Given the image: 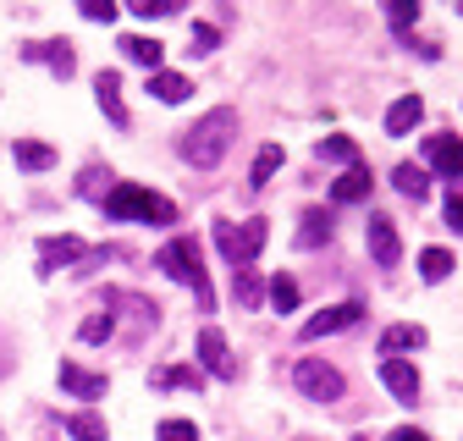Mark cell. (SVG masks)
Returning <instances> with one entry per match:
<instances>
[{"label":"cell","mask_w":463,"mask_h":441,"mask_svg":"<svg viewBox=\"0 0 463 441\" xmlns=\"http://www.w3.org/2000/svg\"><path fill=\"white\" fill-rule=\"evenodd\" d=\"M232 138H238V110L215 105V110H204V117L188 127V138H183V160H188V165H199V172H210V165H221V160H226Z\"/></svg>","instance_id":"obj_1"},{"label":"cell","mask_w":463,"mask_h":441,"mask_svg":"<svg viewBox=\"0 0 463 441\" xmlns=\"http://www.w3.org/2000/svg\"><path fill=\"white\" fill-rule=\"evenodd\" d=\"M105 215H110V220H144V227H171V220H177V204H171L165 193L116 183V188L105 193Z\"/></svg>","instance_id":"obj_2"},{"label":"cell","mask_w":463,"mask_h":441,"mask_svg":"<svg viewBox=\"0 0 463 441\" xmlns=\"http://www.w3.org/2000/svg\"><path fill=\"white\" fill-rule=\"evenodd\" d=\"M155 265L171 276V282L194 287L199 309H210V304H215V298H210V276H204V265H199V243H194V238H171V243L155 254Z\"/></svg>","instance_id":"obj_3"},{"label":"cell","mask_w":463,"mask_h":441,"mask_svg":"<svg viewBox=\"0 0 463 441\" xmlns=\"http://www.w3.org/2000/svg\"><path fill=\"white\" fill-rule=\"evenodd\" d=\"M265 238H270L265 220H243V227H232V220H215V249L226 254V265H232V270H249V265L260 259Z\"/></svg>","instance_id":"obj_4"},{"label":"cell","mask_w":463,"mask_h":441,"mask_svg":"<svg viewBox=\"0 0 463 441\" xmlns=\"http://www.w3.org/2000/svg\"><path fill=\"white\" fill-rule=\"evenodd\" d=\"M293 380H298V392H304V398H315V403H336V398L347 392L342 370H336V364H326V359H298Z\"/></svg>","instance_id":"obj_5"},{"label":"cell","mask_w":463,"mask_h":441,"mask_svg":"<svg viewBox=\"0 0 463 441\" xmlns=\"http://www.w3.org/2000/svg\"><path fill=\"white\" fill-rule=\"evenodd\" d=\"M359 314H364V304H336V309H320V314H309L304 320V342H320V337H336V331H347V325H359Z\"/></svg>","instance_id":"obj_6"},{"label":"cell","mask_w":463,"mask_h":441,"mask_svg":"<svg viewBox=\"0 0 463 441\" xmlns=\"http://www.w3.org/2000/svg\"><path fill=\"white\" fill-rule=\"evenodd\" d=\"M364 243H370V259L386 265V270L402 259V238H397V227H392V215H370V220H364Z\"/></svg>","instance_id":"obj_7"},{"label":"cell","mask_w":463,"mask_h":441,"mask_svg":"<svg viewBox=\"0 0 463 441\" xmlns=\"http://www.w3.org/2000/svg\"><path fill=\"white\" fill-rule=\"evenodd\" d=\"M381 386H386L397 403H414L420 398V370L409 359H381Z\"/></svg>","instance_id":"obj_8"},{"label":"cell","mask_w":463,"mask_h":441,"mask_svg":"<svg viewBox=\"0 0 463 441\" xmlns=\"http://www.w3.org/2000/svg\"><path fill=\"white\" fill-rule=\"evenodd\" d=\"M199 364H204L215 380H232V375H238V364H232V353H226V337H221L215 325L199 331Z\"/></svg>","instance_id":"obj_9"},{"label":"cell","mask_w":463,"mask_h":441,"mask_svg":"<svg viewBox=\"0 0 463 441\" xmlns=\"http://www.w3.org/2000/svg\"><path fill=\"white\" fill-rule=\"evenodd\" d=\"M89 249H83V238H39V276H50V270H61V265H72V259H83Z\"/></svg>","instance_id":"obj_10"},{"label":"cell","mask_w":463,"mask_h":441,"mask_svg":"<svg viewBox=\"0 0 463 441\" xmlns=\"http://www.w3.org/2000/svg\"><path fill=\"white\" fill-rule=\"evenodd\" d=\"M425 160H430V172H441V177H463V144L447 138V133L425 138Z\"/></svg>","instance_id":"obj_11"},{"label":"cell","mask_w":463,"mask_h":441,"mask_svg":"<svg viewBox=\"0 0 463 441\" xmlns=\"http://www.w3.org/2000/svg\"><path fill=\"white\" fill-rule=\"evenodd\" d=\"M23 55H28V61H44L55 78H72V67H78V55H72V44H67V39H50V44H23Z\"/></svg>","instance_id":"obj_12"},{"label":"cell","mask_w":463,"mask_h":441,"mask_svg":"<svg viewBox=\"0 0 463 441\" xmlns=\"http://www.w3.org/2000/svg\"><path fill=\"white\" fill-rule=\"evenodd\" d=\"M94 99H99V110L116 122V127H128V105H122V78L116 72H99L94 78Z\"/></svg>","instance_id":"obj_13"},{"label":"cell","mask_w":463,"mask_h":441,"mask_svg":"<svg viewBox=\"0 0 463 441\" xmlns=\"http://www.w3.org/2000/svg\"><path fill=\"white\" fill-rule=\"evenodd\" d=\"M61 392H72V398H105V375H89V370H78L72 359H61Z\"/></svg>","instance_id":"obj_14"},{"label":"cell","mask_w":463,"mask_h":441,"mask_svg":"<svg viewBox=\"0 0 463 441\" xmlns=\"http://www.w3.org/2000/svg\"><path fill=\"white\" fill-rule=\"evenodd\" d=\"M409 348H425V325L402 320V325H386V331H381V353H386V359L409 353Z\"/></svg>","instance_id":"obj_15"},{"label":"cell","mask_w":463,"mask_h":441,"mask_svg":"<svg viewBox=\"0 0 463 441\" xmlns=\"http://www.w3.org/2000/svg\"><path fill=\"white\" fill-rule=\"evenodd\" d=\"M420 117H425V99H420V94H402V99L386 110V133H392V138H402Z\"/></svg>","instance_id":"obj_16"},{"label":"cell","mask_w":463,"mask_h":441,"mask_svg":"<svg viewBox=\"0 0 463 441\" xmlns=\"http://www.w3.org/2000/svg\"><path fill=\"white\" fill-rule=\"evenodd\" d=\"M122 55H128V61H138V67H149V72H160L165 44H160V39H144V33H128V39H122Z\"/></svg>","instance_id":"obj_17"},{"label":"cell","mask_w":463,"mask_h":441,"mask_svg":"<svg viewBox=\"0 0 463 441\" xmlns=\"http://www.w3.org/2000/svg\"><path fill=\"white\" fill-rule=\"evenodd\" d=\"M149 94H155L160 105H183V99H188V78L160 67V72H149Z\"/></svg>","instance_id":"obj_18"},{"label":"cell","mask_w":463,"mask_h":441,"mask_svg":"<svg viewBox=\"0 0 463 441\" xmlns=\"http://www.w3.org/2000/svg\"><path fill=\"white\" fill-rule=\"evenodd\" d=\"M12 155H17L23 172H50V165H55V149H50V144H39V138H17V144H12Z\"/></svg>","instance_id":"obj_19"},{"label":"cell","mask_w":463,"mask_h":441,"mask_svg":"<svg viewBox=\"0 0 463 441\" xmlns=\"http://www.w3.org/2000/svg\"><path fill=\"white\" fill-rule=\"evenodd\" d=\"M331 199H336V204H364V199H370V172H364V165H354L347 177H336Z\"/></svg>","instance_id":"obj_20"},{"label":"cell","mask_w":463,"mask_h":441,"mask_svg":"<svg viewBox=\"0 0 463 441\" xmlns=\"http://www.w3.org/2000/svg\"><path fill=\"white\" fill-rule=\"evenodd\" d=\"M232 293H238V304L243 309H260L265 304V282H260V270L249 265V270H232Z\"/></svg>","instance_id":"obj_21"},{"label":"cell","mask_w":463,"mask_h":441,"mask_svg":"<svg viewBox=\"0 0 463 441\" xmlns=\"http://www.w3.org/2000/svg\"><path fill=\"white\" fill-rule=\"evenodd\" d=\"M320 243H331V215H326V210H304L298 249H320Z\"/></svg>","instance_id":"obj_22"},{"label":"cell","mask_w":463,"mask_h":441,"mask_svg":"<svg viewBox=\"0 0 463 441\" xmlns=\"http://www.w3.org/2000/svg\"><path fill=\"white\" fill-rule=\"evenodd\" d=\"M392 188H397L402 199H425V193H430V177L420 172V165H397V172H392Z\"/></svg>","instance_id":"obj_23"},{"label":"cell","mask_w":463,"mask_h":441,"mask_svg":"<svg viewBox=\"0 0 463 441\" xmlns=\"http://www.w3.org/2000/svg\"><path fill=\"white\" fill-rule=\"evenodd\" d=\"M265 298H270L276 314H293L298 309V282H293V276H276V282L265 287Z\"/></svg>","instance_id":"obj_24"},{"label":"cell","mask_w":463,"mask_h":441,"mask_svg":"<svg viewBox=\"0 0 463 441\" xmlns=\"http://www.w3.org/2000/svg\"><path fill=\"white\" fill-rule=\"evenodd\" d=\"M276 165H281V144H265V149L254 155V172H249V188H265V183L276 177Z\"/></svg>","instance_id":"obj_25"},{"label":"cell","mask_w":463,"mask_h":441,"mask_svg":"<svg viewBox=\"0 0 463 441\" xmlns=\"http://www.w3.org/2000/svg\"><path fill=\"white\" fill-rule=\"evenodd\" d=\"M420 276H425V282H447V276H452V254L447 249H425L420 254Z\"/></svg>","instance_id":"obj_26"},{"label":"cell","mask_w":463,"mask_h":441,"mask_svg":"<svg viewBox=\"0 0 463 441\" xmlns=\"http://www.w3.org/2000/svg\"><path fill=\"white\" fill-rule=\"evenodd\" d=\"M320 155H326V160H342L347 172H354V165H359V144H354V138H342V133H331V138L320 144Z\"/></svg>","instance_id":"obj_27"},{"label":"cell","mask_w":463,"mask_h":441,"mask_svg":"<svg viewBox=\"0 0 463 441\" xmlns=\"http://www.w3.org/2000/svg\"><path fill=\"white\" fill-rule=\"evenodd\" d=\"M67 436H78V441H105V419H99V414H72V419H67Z\"/></svg>","instance_id":"obj_28"},{"label":"cell","mask_w":463,"mask_h":441,"mask_svg":"<svg viewBox=\"0 0 463 441\" xmlns=\"http://www.w3.org/2000/svg\"><path fill=\"white\" fill-rule=\"evenodd\" d=\"M386 23H392V28L420 23V0H386Z\"/></svg>","instance_id":"obj_29"},{"label":"cell","mask_w":463,"mask_h":441,"mask_svg":"<svg viewBox=\"0 0 463 441\" xmlns=\"http://www.w3.org/2000/svg\"><path fill=\"white\" fill-rule=\"evenodd\" d=\"M149 380H155V386H194V392H199V370H194V364H183V370H155Z\"/></svg>","instance_id":"obj_30"},{"label":"cell","mask_w":463,"mask_h":441,"mask_svg":"<svg viewBox=\"0 0 463 441\" xmlns=\"http://www.w3.org/2000/svg\"><path fill=\"white\" fill-rule=\"evenodd\" d=\"M155 436H160V441H199V425H194V419H160Z\"/></svg>","instance_id":"obj_31"},{"label":"cell","mask_w":463,"mask_h":441,"mask_svg":"<svg viewBox=\"0 0 463 441\" xmlns=\"http://www.w3.org/2000/svg\"><path fill=\"white\" fill-rule=\"evenodd\" d=\"M110 331H116V320H110V314H89V320L78 325V337H83V342H105Z\"/></svg>","instance_id":"obj_32"},{"label":"cell","mask_w":463,"mask_h":441,"mask_svg":"<svg viewBox=\"0 0 463 441\" xmlns=\"http://www.w3.org/2000/svg\"><path fill=\"white\" fill-rule=\"evenodd\" d=\"M171 12H183L177 0H133V17H144V23L149 17H171Z\"/></svg>","instance_id":"obj_33"},{"label":"cell","mask_w":463,"mask_h":441,"mask_svg":"<svg viewBox=\"0 0 463 441\" xmlns=\"http://www.w3.org/2000/svg\"><path fill=\"white\" fill-rule=\"evenodd\" d=\"M215 44H221V33H215L210 23H194V44H188V50H199V55H210Z\"/></svg>","instance_id":"obj_34"},{"label":"cell","mask_w":463,"mask_h":441,"mask_svg":"<svg viewBox=\"0 0 463 441\" xmlns=\"http://www.w3.org/2000/svg\"><path fill=\"white\" fill-rule=\"evenodd\" d=\"M83 17L89 23H116V6L110 0H83Z\"/></svg>","instance_id":"obj_35"},{"label":"cell","mask_w":463,"mask_h":441,"mask_svg":"<svg viewBox=\"0 0 463 441\" xmlns=\"http://www.w3.org/2000/svg\"><path fill=\"white\" fill-rule=\"evenodd\" d=\"M447 227H452V232H463V188H452V193H447Z\"/></svg>","instance_id":"obj_36"},{"label":"cell","mask_w":463,"mask_h":441,"mask_svg":"<svg viewBox=\"0 0 463 441\" xmlns=\"http://www.w3.org/2000/svg\"><path fill=\"white\" fill-rule=\"evenodd\" d=\"M392 441H420V430H409V425H402V430H392Z\"/></svg>","instance_id":"obj_37"},{"label":"cell","mask_w":463,"mask_h":441,"mask_svg":"<svg viewBox=\"0 0 463 441\" xmlns=\"http://www.w3.org/2000/svg\"><path fill=\"white\" fill-rule=\"evenodd\" d=\"M458 12H463V0H458Z\"/></svg>","instance_id":"obj_38"},{"label":"cell","mask_w":463,"mask_h":441,"mask_svg":"<svg viewBox=\"0 0 463 441\" xmlns=\"http://www.w3.org/2000/svg\"><path fill=\"white\" fill-rule=\"evenodd\" d=\"M420 441H430V436H420Z\"/></svg>","instance_id":"obj_39"}]
</instances>
